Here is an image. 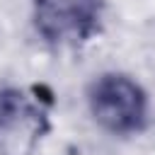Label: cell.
<instances>
[{"label": "cell", "instance_id": "3", "mask_svg": "<svg viewBox=\"0 0 155 155\" xmlns=\"http://www.w3.org/2000/svg\"><path fill=\"white\" fill-rule=\"evenodd\" d=\"M36 29L53 44L85 41L99 19L97 0H34Z\"/></svg>", "mask_w": 155, "mask_h": 155}, {"label": "cell", "instance_id": "1", "mask_svg": "<svg viewBox=\"0 0 155 155\" xmlns=\"http://www.w3.org/2000/svg\"><path fill=\"white\" fill-rule=\"evenodd\" d=\"M48 126V104L39 92H0V155H31Z\"/></svg>", "mask_w": 155, "mask_h": 155}, {"label": "cell", "instance_id": "2", "mask_svg": "<svg viewBox=\"0 0 155 155\" xmlns=\"http://www.w3.org/2000/svg\"><path fill=\"white\" fill-rule=\"evenodd\" d=\"M90 109L104 128L128 133L145 116V97L126 75H102L90 90Z\"/></svg>", "mask_w": 155, "mask_h": 155}]
</instances>
